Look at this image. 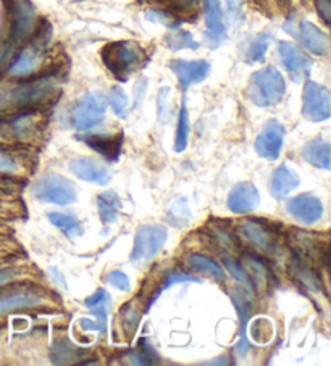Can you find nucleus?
I'll return each mask as SVG.
<instances>
[{
  "label": "nucleus",
  "instance_id": "nucleus-1",
  "mask_svg": "<svg viewBox=\"0 0 331 366\" xmlns=\"http://www.w3.org/2000/svg\"><path fill=\"white\" fill-rule=\"evenodd\" d=\"M286 92V83L277 68L267 66L251 76L248 94L249 99L259 106H272L282 102Z\"/></svg>",
  "mask_w": 331,
  "mask_h": 366
},
{
  "label": "nucleus",
  "instance_id": "nucleus-2",
  "mask_svg": "<svg viewBox=\"0 0 331 366\" xmlns=\"http://www.w3.org/2000/svg\"><path fill=\"white\" fill-rule=\"evenodd\" d=\"M102 60L120 81H126L141 65L143 52L134 42H112L102 49Z\"/></svg>",
  "mask_w": 331,
  "mask_h": 366
},
{
  "label": "nucleus",
  "instance_id": "nucleus-3",
  "mask_svg": "<svg viewBox=\"0 0 331 366\" xmlns=\"http://www.w3.org/2000/svg\"><path fill=\"white\" fill-rule=\"evenodd\" d=\"M107 111V99L104 94L92 92L84 97L71 110L73 126L80 131H88L104 121Z\"/></svg>",
  "mask_w": 331,
  "mask_h": 366
},
{
  "label": "nucleus",
  "instance_id": "nucleus-4",
  "mask_svg": "<svg viewBox=\"0 0 331 366\" xmlns=\"http://www.w3.org/2000/svg\"><path fill=\"white\" fill-rule=\"evenodd\" d=\"M168 238L167 228L160 224H144L138 229L131 250V262H148L164 249Z\"/></svg>",
  "mask_w": 331,
  "mask_h": 366
},
{
  "label": "nucleus",
  "instance_id": "nucleus-5",
  "mask_svg": "<svg viewBox=\"0 0 331 366\" xmlns=\"http://www.w3.org/2000/svg\"><path fill=\"white\" fill-rule=\"evenodd\" d=\"M35 195L41 202L54 205H70L76 200V190L64 176H46L35 184Z\"/></svg>",
  "mask_w": 331,
  "mask_h": 366
},
{
  "label": "nucleus",
  "instance_id": "nucleus-6",
  "mask_svg": "<svg viewBox=\"0 0 331 366\" xmlns=\"http://www.w3.org/2000/svg\"><path fill=\"white\" fill-rule=\"evenodd\" d=\"M331 97L327 87L313 81L306 83L302 94V115L308 121L320 123L330 118Z\"/></svg>",
  "mask_w": 331,
  "mask_h": 366
},
{
  "label": "nucleus",
  "instance_id": "nucleus-7",
  "mask_svg": "<svg viewBox=\"0 0 331 366\" xmlns=\"http://www.w3.org/2000/svg\"><path fill=\"white\" fill-rule=\"evenodd\" d=\"M55 92V84L52 80L41 78V80L20 84L13 89H8V104L18 106H35L44 104L52 97Z\"/></svg>",
  "mask_w": 331,
  "mask_h": 366
},
{
  "label": "nucleus",
  "instance_id": "nucleus-8",
  "mask_svg": "<svg viewBox=\"0 0 331 366\" xmlns=\"http://www.w3.org/2000/svg\"><path fill=\"white\" fill-rule=\"evenodd\" d=\"M286 212L302 224H313L322 218L323 205L318 197L312 194H301L288 200Z\"/></svg>",
  "mask_w": 331,
  "mask_h": 366
},
{
  "label": "nucleus",
  "instance_id": "nucleus-9",
  "mask_svg": "<svg viewBox=\"0 0 331 366\" xmlns=\"http://www.w3.org/2000/svg\"><path fill=\"white\" fill-rule=\"evenodd\" d=\"M241 233L246 239H248L255 249L262 250L267 255H278L282 252V247H279V240L277 238V234L273 233L272 229H268L267 226H263L259 221H246L241 226Z\"/></svg>",
  "mask_w": 331,
  "mask_h": 366
},
{
  "label": "nucleus",
  "instance_id": "nucleus-10",
  "mask_svg": "<svg viewBox=\"0 0 331 366\" xmlns=\"http://www.w3.org/2000/svg\"><path fill=\"white\" fill-rule=\"evenodd\" d=\"M284 128L278 121H268L255 140V150L262 159L277 160L283 149Z\"/></svg>",
  "mask_w": 331,
  "mask_h": 366
},
{
  "label": "nucleus",
  "instance_id": "nucleus-11",
  "mask_svg": "<svg viewBox=\"0 0 331 366\" xmlns=\"http://www.w3.org/2000/svg\"><path fill=\"white\" fill-rule=\"evenodd\" d=\"M12 30L10 37L13 42H21L35 30V7L28 0H12Z\"/></svg>",
  "mask_w": 331,
  "mask_h": 366
},
{
  "label": "nucleus",
  "instance_id": "nucleus-12",
  "mask_svg": "<svg viewBox=\"0 0 331 366\" xmlns=\"http://www.w3.org/2000/svg\"><path fill=\"white\" fill-rule=\"evenodd\" d=\"M70 171L83 181L105 185L110 183L112 173L109 166L102 161L91 159V157H78L70 161Z\"/></svg>",
  "mask_w": 331,
  "mask_h": 366
},
{
  "label": "nucleus",
  "instance_id": "nucleus-13",
  "mask_svg": "<svg viewBox=\"0 0 331 366\" xmlns=\"http://www.w3.org/2000/svg\"><path fill=\"white\" fill-rule=\"evenodd\" d=\"M278 52L283 60L284 68L289 73L291 80L299 83L302 78L308 75V71L312 68V60L299 47H296L291 42H279Z\"/></svg>",
  "mask_w": 331,
  "mask_h": 366
},
{
  "label": "nucleus",
  "instance_id": "nucleus-14",
  "mask_svg": "<svg viewBox=\"0 0 331 366\" xmlns=\"http://www.w3.org/2000/svg\"><path fill=\"white\" fill-rule=\"evenodd\" d=\"M260 204V194L252 183H239L234 185L228 197V208L233 213L244 215L252 213Z\"/></svg>",
  "mask_w": 331,
  "mask_h": 366
},
{
  "label": "nucleus",
  "instance_id": "nucleus-15",
  "mask_svg": "<svg viewBox=\"0 0 331 366\" xmlns=\"http://www.w3.org/2000/svg\"><path fill=\"white\" fill-rule=\"evenodd\" d=\"M171 70L175 73L179 84L183 87H189L193 84L204 81L210 73V65L205 60H175L171 61Z\"/></svg>",
  "mask_w": 331,
  "mask_h": 366
},
{
  "label": "nucleus",
  "instance_id": "nucleus-16",
  "mask_svg": "<svg viewBox=\"0 0 331 366\" xmlns=\"http://www.w3.org/2000/svg\"><path fill=\"white\" fill-rule=\"evenodd\" d=\"M205 25L207 41L212 47H217L227 37V26L223 21V10L220 0H205Z\"/></svg>",
  "mask_w": 331,
  "mask_h": 366
},
{
  "label": "nucleus",
  "instance_id": "nucleus-17",
  "mask_svg": "<svg viewBox=\"0 0 331 366\" xmlns=\"http://www.w3.org/2000/svg\"><path fill=\"white\" fill-rule=\"evenodd\" d=\"M299 174L294 170L283 163L272 174V183H270V193L277 200H282L284 197H288L293 190L299 185Z\"/></svg>",
  "mask_w": 331,
  "mask_h": 366
},
{
  "label": "nucleus",
  "instance_id": "nucleus-18",
  "mask_svg": "<svg viewBox=\"0 0 331 366\" xmlns=\"http://www.w3.org/2000/svg\"><path fill=\"white\" fill-rule=\"evenodd\" d=\"M301 39L302 44H304L308 52L315 54V55H323L328 49V37L322 30L311 23V21H301L299 32L296 35Z\"/></svg>",
  "mask_w": 331,
  "mask_h": 366
},
{
  "label": "nucleus",
  "instance_id": "nucleus-19",
  "mask_svg": "<svg viewBox=\"0 0 331 366\" xmlns=\"http://www.w3.org/2000/svg\"><path fill=\"white\" fill-rule=\"evenodd\" d=\"M302 157L313 166L322 168V170H330V144L327 140H311L302 149Z\"/></svg>",
  "mask_w": 331,
  "mask_h": 366
},
{
  "label": "nucleus",
  "instance_id": "nucleus-20",
  "mask_svg": "<svg viewBox=\"0 0 331 366\" xmlns=\"http://www.w3.org/2000/svg\"><path fill=\"white\" fill-rule=\"evenodd\" d=\"M42 302V297L35 292H15V294L0 297V313L13 312L20 308L36 307Z\"/></svg>",
  "mask_w": 331,
  "mask_h": 366
},
{
  "label": "nucleus",
  "instance_id": "nucleus-21",
  "mask_svg": "<svg viewBox=\"0 0 331 366\" xmlns=\"http://www.w3.org/2000/svg\"><path fill=\"white\" fill-rule=\"evenodd\" d=\"M97 210L102 223L110 224L116 221L119 212L121 210V200L115 190H107L97 197Z\"/></svg>",
  "mask_w": 331,
  "mask_h": 366
},
{
  "label": "nucleus",
  "instance_id": "nucleus-22",
  "mask_svg": "<svg viewBox=\"0 0 331 366\" xmlns=\"http://www.w3.org/2000/svg\"><path fill=\"white\" fill-rule=\"evenodd\" d=\"M112 305V297L105 289H99L94 295L86 298V307L91 310L95 315V318L99 319V326L102 328V332L105 331V321L107 313H109Z\"/></svg>",
  "mask_w": 331,
  "mask_h": 366
},
{
  "label": "nucleus",
  "instance_id": "nucleus-23",
  "mask_svg": "<svg viewBox=\"0 0 331 366\" xmlns=\"http://www.w3.org/2000/svg\"><path fill=\"white\" fill-rule=\"evenodd\" d=\"M188 264L191 268H194L195 272L209 274L213 279H218V281L225 279V272H223L220 264L213 262L209 257L200 255V253H193V255L188 258Z\"/></svg>",
  "mask_w": 331,
  "mask_h": 366
},
{
  "label": "nucleus",
  "instance_id": "nucleus-24",
  "mask_svg": "<svg viewBox=\"0 0 331 366\" xmlns=\"http://www.w3.org/2000/svg\"><path fill=\"white\" fill-rule=\"evenodd\" d=\"M37 60H39L37 50H25V52H21L18 57L13 60V63L10 65L7 73L10 76H16V78L30 75V73L36 68Z\"/></svg>",
  "mask_w": 331,
  "mask_h": 366
},
{
  "label": "nucleus",
  "instance_id": "nucleus-25",
  "mask_svg": "<svg viewBox=\"0 0 331 366\" xmlns=\"http://www.w3.org/2000/svg\"><path fill=\"white\" fill-rule=\"evenodd\" d=\"M84 142H86L89 147H92L94 150L100 152V154H104L105 157H109V159H116L120 154V149H121V136L120 138H97V136H92V138H86L84 139Z\"/></svg>",
  "mask_w": 331,
  "mask_h": 366
},
{
  "label": "nucleus",
  "instance_id": "nucleus-26",
  "mask_svg": "<svg viewBox=\"0 0 331 366\" xmlns=\"http://www.w3.org/2000/svg\"><path fill=\"white\" fill-rule=\"evenodd\" d=\"M49 219L55 228L64 231V233L68 236V238H76V236H80L83 233L80 221H78V219L75 216H71V215L52 212V213H49Z\"/></svg>",
  "mask_w": 331,
  "mask_h": 366
},
{
  "label": "nucleus",
  "instance_id": "nucleus-27",
  "mask_svg": "<svg viewBox=\"0 0 331 366\" xmlns=\"http://www.w3.org/2000/svg\"><path fill=\"white\" fill-rule=\"evenodd\" d=\"M188 138H189V115L186 109V102L181 104V110H179V118H178V126H176V134H175V152L181 154L188 145Z\"/></svg>",
  "mask_w": 331,
  "mask_h": 366
},
{
  "label": "nucleus",
  "instance_id": "nucleus-28",
  "mask_svg": "<svg viewBox=\"0 0 331 366\" xmlns=\"http://www.w3.org/2000/svg\"><path fill=\"white\" fill-rule=\"evenodd\" d=\"M243 263H244V269L248 272L249 278L252 281V284L263 287L267 284V268L263 267V263L259 260V258L252 257V255H246L243 258Z\"/></svg>",
  "mask_w": 331,
  "mask_h": 366
},
{
  "label": "nucleus",
  "instance_id": "nucleus-29",
  "mask_svg": "<svg viewBox=\"0 0 331 366\" xmlns=\"http://www.w3.org/2000/svg\"><path fill=\"white\" fill-rule=\"evenodd\" d=\"M270 42H272V35H268V32H262V35L257 36L248 49L249 63H254V61L262 60L263 55L267 54L268 47H270Z\"/></svg>",
  "mask_w": 331,
  "mask_h": 366
},
{
  "label": "nucleus",
  "instance_id": "nucleus-30",
  "mask_svg": "<svg viewBox=\"0 0 331 366\" xmlns=\"http://www.w3.org/2000/svg\"><path fill=\"white\" fill-rule=\"evenodd\" d=\"M223 262H225V267L228 268V272L231 273L234 278H236V281L241 284V287H243V289H246L248 292L254 291V284H252L249 274L244 269L243 264H239L238 262H234L233 258H225V260H223Z\"/></svg>",
  "mask_w": 331,
  "mask_h": 366
},
{
  "label": "nucleus",
  "instance_id": "nucleus-31",
  "mask_svg": "<svg viewBox=\"0 0 331 366\" xmlns=\"http://www.w3.org/2000/svg\"><path fill=\"white\" fill-rule=\"evenodd\" d=\"M167 44L171 50L198 49L199 47V44L194 41L193 35H189V32H184V31H178V32H175V35L168 36Z\"/></svg>",
  "mask_w": 331,
  "mask_h": 366
},
{
  "label": "nucleus",
  "instance_id": "nucleus-32",
  "mask_svg": "<svg viewBox=\"0 0 331 366\" xmlns=\"http://www.w3.org/2000/svg\"><path fill=\"white\" fill-rule=\"evenodd\" d=\"M170 218L175 224H184L191 219V210L188 207L186 199H176L170 207Z\"/></svg>",
  "mask_w": 331,
  "mask_h": 366
},
{
  "label": "nucleus",
  "instance_id": "nucleus-33",
  "mask_svg": "<svg viewBox=\"0 0 331 366\" xmlns=\"http://www.w3.org/2000/svg\"><path fill=\"white\" fill-rule=\"evenodd\" d=\"M110 105H112V109H114L116 115H119L120 118H125L126 109H128V97H126V94L121 87H119V86L112 87Z\"/></svg>",
  "mask_w": 331,
  "mask_h": 366
},
{
  "label": "nucleus",
  "instance_id": "nucleus-34",
  "mask_svg": "<svg viewBox=\"0 0 331 366\" xmlns=\"http://www.w3.org/2000/svg\"><path fill=\"white\" fill-rule=\"evenodd\" d=\"M272 332L273 328L270 321L265 318H259V321H255V323L252 324V337H254L257 342H259L260 334H263V342H268L272 339Z\"/></svg>",
  "mask_w": 331,
  "mask_h": 366
},
{
  "label": "nucleus",
  "instance_id": "nucleus-35",
  "mask_svg": "<svg viewBox=\"0 0 331 366\" xmlns=\"http://www.w3.org/2000/svg\"><path fill=\"white\" fill-rule=\"evenodd\" d=\"M181 283H199V278H195L193 274H188V273H171L167 276L165 279V284H164V289H168V287H171L173 284H181Z\"/></svg>",
  "mask_w": 331,
  "mask_h": 366
},
{
  "label": "nucleus",
  "instance_id": "nucleus-36",
  "mask_svg": "<svg viewBox=\"0 0 331 366\" xmlns=\"http://www.w3.org/2000/svg\"><path fill=\"white\" fill-rule=\"evenodd\" d=\"M109 283L112 284V286H115L116 289H120V291H126V292H130V289H131V284H130V278H128V276L125 274V273H121V272H112L110 274H109Z\"/></svg>",
  "mask_w": 331,
  "mask_h": 366
},
{
  "label": "nucleus",
  "instance_id": "nucleus-37",
  "mask_svg": "<svg viewBox=\"0 0 331 366\" xmlns=\"http://www.w3.org/2000/svg\"><path fill=\"white\" fill-rule=\"evenodd\" d=\"M18 170L16 161L8 154L0 150V173H15Z\"/></svg>",
  "mask_w": 331,
  "mask_h": 366
},
{
  "label": "nucleus",
  "instance_id": "nucleus-38",
  "mask_svg": "<svg viewBox=\"0 0 331 366\" xmlns=\"http://www.w3.org/2000/svg\"><path fill=\"white\" fill-rule=\"evenodd\" d=\"M168 5H171L175 10L184 12V10H191L198 5V0H165Z\"/></svg>",
  "mask_w": 331,
  "mask_h": 366
},
{
  "label": "nucleus",
  "instance_id": "nucleus-39",
  "mask_svg": "<svg viewBox=\"0 0 331 366\" xmlns=\"http://www.w3.org/2000/svg\"><path fill=\"white\" fill-rule=\"evenodd\" d=\"M317 10L325 23H330L331 20V4L330 0H317Z\"/></svg>",
  "mask_w": 331,
  "mask_h": 366
},
{
  "label": "nucleus",
  "instance_id": "nucleus-40",
  "mask_svg": "<svg viewBox=\"0 0 331 366\" xmlns=\"http://www.w3.org/2000/svg\"><path fill=\"white\" fill-rule=\"evenodd\" d=\"M13 279V273L7 272V269H0V286L5 283H10Z\"/></svg>",
  "mask_w": 331,
  "mask_h": 366
},
{
  "label": "nucleus",
  "instance_id": "nucleus-41",
  "mask_svg": "<svg viewBox=\"0 0 331 366\" xmlns=\"http://www.w3.org/2000/svg\"><path fill=\"white\" fill-rule=\"evenodd\" d=\"M8 105V89L0 87V110Z\"/></svg>",
  "mask_w": 331,
  "mask_h": 366
},
{
  "label": "nucleus",
  "instance_id": "nucleus-42",
  "mask_svg": "<svg viewBox=\"0 0 331 366\" xmlns=\"http://www.w3.org/2000/svg\"><path fill=\"white\" fill-rule=\"evenodd\" d=\"M80 324H81V328L86 329V331H91V329H99L100 331L99 324H94L91 319H81Z\"/></svg>",
  "mask_w": 331,
  "mask_h": 366
},
{
  "label": "nucleus",
  "instance_id": "nucleus-43",
  "mask_svg": "<svg viewBox=\"0 0 331 366\" xmlns=\"http://www.w3.org/2000/svg\"><path fill=\"white\" fill-rule=\"evenodd\" d=\"M0 140H2V136H0Z\"/></svg>",
  "mask_w": 331,
  "mask_h": 366
}]
</instances>
